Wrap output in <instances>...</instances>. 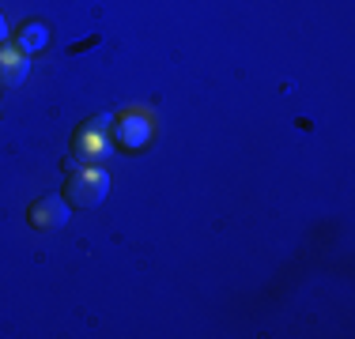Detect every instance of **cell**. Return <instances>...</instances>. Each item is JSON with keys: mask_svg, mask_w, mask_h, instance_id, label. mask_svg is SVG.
I'll use <instances>...</instances> for the list:
<instances>
[{"mask_svg": "<svg viewBox=\"0 0 355 339\" xmlns=\"http://www.w3.org/2000/svg\"><path fill=\"white\" fill-rule=\"evenodd\" d=\"M27 223L35 226V230H42V234L61 230V226L69 223V200H64L61 192H49V196L35 200L31 211H27Z\"/></svg>", "mask_w": 355, "mask_h": 339, "instance_id": "2", "label": "cell"}, {"mask_svg": "<svg viewBox=\"0 0 355 339\" xmlns=\"http://www.w3.org/2000/svg\"><path fill=\"white\" fill-rule=\"evenodd\" d=\"M110 192V177L106 170L98 166H80V170H69V181H64V200L69 208H98Z\"/></svg>", "mask_w": 355, "mask_h": 339, "instance_id": "1", "label": "cell"}, {"mask_svg": "<svg viewBox=\"0 0 355 339\" xmlns=\"http://www.w3.org/2000/svg\"><path fill=\"white\" fill-rule=\"evenodd\" d=\"M8 38V23H4V15H0V42Z\"/></svg>", "mask_w": 355, "mask_h": 339, "instance_id": "5", "label": "cell"}, {"mask_svg": "<svg viewBox=\"0 0 355 339\" xmlns=\"http://www.w3.org/2000/svg\"><path fill=\"white\" fill-rule=\"evenodd\" d=\"M31 75V61L19 53V49H8L0 46V91H12L19 87L23 80Z\"/></svg>", "mask_w": 355, "mask_h": 339, "instance_id": "3", "label": "cell"}, {"mask_svg": "<svg viewBox=\"0 0 355 339\" xmlns=\"http://www.w3.org/2000/svg\"><path fill=\"white\" fill-rule=\"evenodd\" d=\"M49 42V34L42 23H27V27L19 30V53H35V49H42Z\"/></svg>", "mask_w": 355, "mask_h": 339, "instance_id": "4", "label": "cell"}]
</instances>
